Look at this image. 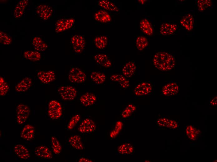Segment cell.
<instances>
[{
    "label": "cell",
    "instance_id": "ffe728a7",
    "mask_svg": "<svg viewBox=\"0 0 217 162\" xmlns=\"http://www.w3.org/2000/svg\"><path fill=\"white\" fill-rule=\"evenodd\" d=\"M137 69L134 62L128 61L123 65L122 69L123 75L127 78L132 77L135 74Z\"/></svg>",
    "mask_w": 217,
    "mask_h": 162
},
{
    "label": "cell",
    "instance_id": "60d3db41",
    "mask_svg": "<svg viewBox=\"0 0 217 162\" xmlns=\"http://www.w3.org/2000/svg\"><path fill=\"white\" fill-rule=\"evenodd\" d=\"M135 107L133 105H128L122 112V116L124 117L129 116L135 110Z\"/></svg>",
    "mask_w": 217,
    "mask_h": 162
},
{
    "label": "cell",
    "instance_id": "7a4b0ae2",
    "mask_svg": "<svg viewBox=\"0 0 217 162\" xmlns=\"http://www.w3.org/2000/svg\"><path fill=\"white\" fill-rule=\"evenodd\" d=\"M87 78L85 73L81 69L76 67H72L70 69L68 78L71 83L79 84L84 82Z\"/></svg>",
    "mask_w": 217,
    "mask_h": 162
},
{
    "label": "cell",
    "instance_id": "ba28073f",
    "mask_svg": "<svg viewBox=\"0 0 217 162\" xmlns=\"http://www.w3.org/2000/svg\"><path fill=\"white\" fill-rule=\"evenodd\" d=\"M35 7L36 14L41 20H47L52 16L53 10L50 6L46 4H40L36 6Z\"/></svg>",
    "mask_w": 217,
    "mask_h": 162
},
{
    "label": "cell",
    "instance_id": "ee69618b",
    "mask_svg": "<svg viewBox=\"0 0 217 162\" xmlns=\"http://www.w3.org/2000/svg\"><path fill=\"white\" fill-rule=\"evenodd\" d=\"M138 2H139V3L141 4H143L144 2H145V1L146 0H138Z\"/></svg>",
    "mask_w": 217,
    "mask_h": 162
},
{
    "label": "cell",
    "instance_id": "4dcf8cb0",
    "mask_svg": "<svg viewBox=\"0 0 217 162\" xmlns=\"http://www.w3.org/2000/svg\"><path fill=\"white\" fill-rule=\"evenodd\" d=\"M23 56L25 59L30 61L36 62L39 61L41 57L40 53L37 51L27 50L24 51Z\"/></svg>",
    "mask_w": 217,
    "mask_h": 162
},
{
    "label": "cell",
    "instance_id": "e0dca14e",
    "mask_svg": "<svg viewBox=\"0 0 217 162\" xmlns=\"http://www.w3.org/2000/svg\"><path fill=\"white\" fill-rule=\"evenodd\" d=\"M34 153L37 157L46 159L52 158V154L50 150L45 145H40L36 147Z\"/></svg>",
    "mask_w": 217,
    "mask_h": 162
},
{
    "label": "cell",
    "instance_id": "8fae6325",
    "mask_svg": "<svg viewBox=\"0 0 217 162\" xmlns=\"http://www.w3.org/2000/svg\"><path fill=\"white\" fill-rule=\"evenodd\" d=\"M37 76L43 83L48 84L55 79V72L52 70H41L37 73Z\"/></svg>",
    "mask_w": 217,
    "mask_h": 162
},
{
    "label": "cell",
    "instance_id": "5bb4252c",
    "mask_svg": "<svg viewBox=\"0 0 217 162\" xmlns=\"http://www.w3.org/2000/svg\"><path fill=\"white\" fill-rule=\"evenodd\" d=\"M177 25L168 22H163L160 26V33L163 36H169L173 34L177 30Z\"/></svg>",
    "mask_w": 217,
    "mask_h": 162
},
{
    "label": "cell",
    "instance_id": "5b68a950",
    "mask_svg": "<svg viewBox=\"0 0 217 162\" xmlns=\"http://www.w3.org/2000/svg\"><path fill=\"white\" fill-rule=\"evenodd\" d=\"M48 113L51 119L60 118L62 114V107L60 102L56 100L51 101L48 105Z\"/></svg>",
    "mask_w": 217,
    "mask_h": 162
},
{
    "label": "cell",
    "instance_id": "d6986e66",
    "mask_svg": "<svg viewBox=\"0 0 217 162\" xmlns=\"http://www.w3.org/2000/svg\"><path fill=\"white\" fill-rule=\"evenodd\" d=\"M32 84V80L30 78L25 77L16 85L15 90L16 92L19 93L26 92L30 88Z\"/></svg>",
    "mask_w": 217,
    "mask_h": 162
},
{
    "label": "cell",
    "instance_id": "b9f144b4",
    "mask_svg": "<svg viewBox=\"0 0 217 162\" xmlns=\"http://www.w3.org/2000/svg\"><path fill=\"white\" fill-rule=\"evenodd\" d=\"M210 104L213 106H216L217 105V96L214 97L210 101Z\"/></svg>",
    "mask_w": 217,
    "mask_h": 162
},
{
    "label": "cell",
    "instance_id": "e575fe53",
    "mask_svg": "<svg viewBox=\"0 0 217 162\" xmlns=\"http://www.w3.org/2000/svg\"><path fill=\"white\" fill-rule=\"evenodd\" d=\"M51 147L53 153L55 154H59L61 151L62 147L58 139L52 136L51 138Z\"/></svg>",
    "mask_w": 217,
    "mask_h": 162
},
{
    "label": "cell",
    "instance_id": "30bf717a",
    "mask_svg": "<svg viewBox=\"0 0 217 162\" xmlns=\"http://www.w3.org/2000/svg\"><path fill=\"white\" fill-rule=\"evenodd\" d=\"M179 91L178 83L176 81H171L165 84L162 87L161 92L162 95L171 96L177 94Z\"/></svg>",
    "mask_w": 217,
    "mask_h": 162
},
{
    "label": "cell",
    "instance_id": "277c9868",
    "mask_svg": "<svg viewBox=\"0 0 217 162\" xmlns=\"http://www.w3.org/2000/svg\"><path fill=\"white\" fill-rule=\"evenodd\" d=\"M61 98L65 101L74 99L76 96L77 91L75 88L70 85H62L58 90Z\"/></svg>",
    "mask_w": 217,
    "mask_h": 162
},
{
    "label": "cell",
    "instance_id": "ab89813d",
    "mask_svg": "<svg viewBox=\"0 0 217 162\" xmlns=\"http://www.w3.org/2000/svg\"><path fill=\"white\" fill-rule=\"evenodd\" d=\"M80 119V115L76 114L73 116L70 121L68 126L67 128L69 130L73 129L78 123Z\"/></svg>",
    "mask_w": 217,
    "mask_h": 162
},
{
    "label": "cell",
    "instance_id": "9c48e42d",
    "mask_svg": "<svg viewBox=\"0 0 217 162\" xmlns=\"http://www.w3.org/2000/svg\"><path fill=\"white\" fill-rule=\"evenodd\" d=\"M153 89V85L150 82H143L137 85L134 89V94L140 96L150 94Z\"/></svg>",
    "mask_w": 217,
    "mask_h": 162
},
{
    "label": "cell",
    "instance_id": "83f0119b",
    "mask_svg": "<svg viewBox=\"0 0 217 162\" xmlns=\"http://www.w3.org/2000/svg\"><path fill=\"white\" fill-rule=\"evenodd\" d=\"M157 123L158 125L161 127L172 129H176L178 127V124L175 121L165 117L159 118Z\"/></svg>",
    "mask_w": 217,
    "mask_h": 162
},
{
    "label": "cell",
    "instance_id": "d4e9b609",
    "mask_svg": "<svg viewBox=\"0 0 217 162\" xmlns=\"http://www.w3.org/2000/svg\"><path fill=\"white\" fill-rule=\"evenodd\" d=\"M110 78L111 81L118 83L123 88H126L129 86V80L123 75L113 74L110 76Z\"/></svg>",
    "mask_w": 217,
    "mask_h": 162
},
{
    "label": "cell",
    "instance_id": "cb8c5ba5",
    "mask_svg": "<svg viewBox=\"0 0 217 162\" xmlns=\"http://www.w3.org/2000/svg\"><path fill=\"white\" fill-rule=\"evenodd\" d=\"M94 17L96 21L103 23L109 22L112 20L109 13L103 9L99 10L96 11L94 14Z\"/></svg>",
    "mask_w": 217,
    "mask_h": 162
},
{
    "label": "cell",
    "instance_id": "ac0fdd59",
    "mask_svg": "<svg viewBox=\"0 0 217 162\" xmlns=\"http://www.w3.org/2000/svg\"><path fill=\"white\" fill-rule=\"evenodd\" d=\"M14 151L16 155L22 159L27 160L30 158V155L28 150L23 145L17 144L15 145Z\"/></svg>",
    "mask_w": 217,
    "mask_h": 162
},
{
    "label": "cell",
    "instance_id": "f1b7e54d",
    "mask_svg": "<svg viewBox=\"0 0 217 162\" xmlns=\"http://www.w3.org/2000/svg\"><path fill=\"white\" fill-rule=\"evenodd\" d=\"M90 79L94 84L100 85L105 82L106 79V76L103 73L97 71H94L90 74Z\"/></svg>",
    "mask_w": 217,
    "mask_h": 162
},
{
    "label": "cell",
    "instance_id": "484cf974",
    "mask_svg": "<svg viewBox=\"0 0 217 162\" xmlns=\"http://www.w3.org/2000/svg\"><path fill=\"white\" fill-rule=\"evenodd\" d=\"M139 26L142 31L148 36L152 35L153 33V29L151 22L146 18L142 19L139 23Z\"/></svg>",
    "mask_w": 217,
    "mask_h": 162
},
{
    "label": "cell",
    "instance_id": "8d00e7d4",
    "mask_svg": "<svg viewBox=\"0 0 217 162\" xmlns=\"http://www.w3.org/2000/svg\"><path fill=\"white\" fill-rule=\"evenodd\" d=\"M212 4V2L210 0H200L197 1L198 9L201 12L211 7Z\"/></svg>",
    "mask_w": 217,
    "mask_h": 162
},
{
    "label": "cell",
    "instance_id": "44dd1931",
    "mask_svg": "<svg viewBox=\"0 0 217 162\" xmlns=\"http://www.w3.org/2000/svg\"><path fill=\"white\" fill-rule=\"evenodd\" d=\"M35 131L33 126L30 124L26 125L21 131V137L26 140L31 141L34 138Z\"/></svg>",
    "mask_w": 217,
    "mask_h": 162
},
{
    "label": "cell",
    "instance_id": "74e56055",
    "mask_svg": "<svg viewBox=\"0 0 217 162\" xmlns=\"http://www.w3.org/2000/svg\"><path fill=\"white\" fill-rule=\"evenodd\" d=\"M9 87L7 83L2 77H0V95L4 96L8 92Z\"/></svg>",
    "mask_w": 217,
    "mask_h": 162
},
{
    "label": "cell",
    "instance_id": "8992f818",
    "mask_svg": "<svg viewBox=\"0 0 217 162\" xmlns=\"http://www.w3.org/2000/svg\"><path fill=\"white\" fill-rule=\"evenodd\" d=\"M30 113L29 107L25 104H18L16 109V119L18 124H23L28 118Z\"/></svg>",
    "mask_w": 217,
    "mask_h": 162
},
{
    "label": "cell",
    "instance_id": "f35d334b",
    "mask_svg": "<svg viewBox=\"0 0 217 162\" xmlns=\"http://www.w3.org/2000/svg\"><path fill=\"white\" fill-rule=\"evenodd\" d=\"M12 42V38L9 34L4 31H0V43L3 45H10Z\"/></svg>",
    "mask_w": 217,
    "mask_h": 162
},
{
    "label": "cell",
    "instance_id": "6da1fadb",
    "mask_svg": "<svg viewBox=\"0 0 217 162\" xmlns=\"http://www.w3.org/2000/svg\"><path fill=\"white\" fill-rule=\"evenodd\" d=\"M152 62L156 69L162 71H170L175 65L174 57L170 53L164 51L157 52L153 56Z\"/></svg>",
    "mask_w": 217,
    "mask_h": 162
},
{
    "label": "cell",
    "instance_id": "2e32d148",
    "mask_svg": "<svg viewBox=\"0 0 217 162\" xmlns=\"http://www.w3.org/2000/svg\"><path fill=\"white\" fill-rule=\"evenodd\" d=\"M28 2V0H22L18 2L13 12V16L15 18H19L23 15Z\"/></svg>",
    "mask_w": 217,
    "mask_h": 162
},
{
    "label": "cell",
    "instance_id": "4316f807",
    "mask_svg": "<svg viewBox=\"0 0 217 162\" xmlns=\"http://www.w3.org/2000/svg\"><path fill=\"white\" fill-rule=\"evenodd\" d=\"M98 4L102 9L106 11L117 12L119 9L114 3L108 0H100L98 2Z\"/></svg>",
    "mask_w": 217,
    "mask_h": 162
},
{
    "label": "cell",
    "instance_id": "9a60e30c",
    "mask_svg": "<svg viewBox=\"0 0 217 162\" xmlns=\"http://www.w3.org/2000/svg\"><path fill=\"white\" fill-rule=\"evenodd\" d=\"M94 59L97 64L106 68L110 67L112 64L109 57L105 54L99 53L95 55L94 56Z\"/></svg>",
    "mask_w": 217,
    "mask_h": 162
},
{
    "label": "cell",
    "instance_id": "f546056e",
    "mask_svg": "<svg viewBox=\"0 0 217 162\" xmlns=\"http://www.w3.org/2000/svg\"><path fill=\"white\" fill-rule=\"evenodd\" d=\"M68 142L70 145L74 148L78 150L84 149V146L81 137L77 135L71 136L68 140Z\"/></svg>",
    "mask_w": 217,
    "mask_h": 162
},
{
    "label": "cell",
    "instance_id": "603a6c76",
    "mask_svg": "<svg viewBox=\"0 0 217 162\" xmlns=\"http://www.w3.org/2000/svg\"><path fill=\"white\" fill-rule=\"evenodd\" d=\"M194 19L193 15L188 13L184 16L180 21L181 25L186 30L190 31L194 28Z\"/></svg>",
    "mask_w": 217,
    "mask_h": 162
},
{
    "label": "cell",
    "instance_id": "7bdbcfd3",
    "mask_svg": "<svg viewBox=\"0 0 217 162\" xmlns=\"http://www.w3.org/2000/svg\"><path fill=\"white\" fill-rule=\"evenodd\" d=\"M78 161L80 162H92L93 161L88 159L82 157L80 158Z\"/></svg>",
    "mask_w": 217,
    "mask_h": 162
},
{
    "label": "cell",
    "instance_id": "7402d4cb",
    "mask_svg": "<svg viewBox=\"0 0 217 162\" xmlns=\"http://www.w3.org/2000/svg\"><path fill=\"white\" fill-rule=\"evenodd\" d=\"M97 98L94 93L87 92L82 95L80 98L81 103L84 106L87 107L92 105L96 102Z\"/></svg>",
    "mask_w": 217,
    "mask_h": 162
},
{
    "label": "cell",
    "instance_id": "d6a6232c",
    "mask_svg": "<svg viewBox=\"0 0 217 162\" xmlns=\"http://www.w3.org/2000/svg\"><path fill=\"white\" fill-rule=\"evenodd\" d=\"M148 44V39L142 36H138L136 38L135 44L137 48L140 51L144 50Z\"/></svg>",
    "mask_w": 217,
    "mask_h": 162
},
{
    "label": "cell",
    "instance_id": "d590c367",
    "mask_svg": "<svg viewBox=\"0 0 217 162\" xmlns=\"http://www.w3.org/2000/svg\"><path fill=\"white\" fill-rule=\"evenodd\" d=\"M118 150L120 154L128 155L133 152V148L132 145L130 144L125 143L120 145L118 148Z\"/></svg>",
    "mask_w": 217,
    "mask_h": 162
},
{
    "label": "cell",
    "instance_id": "7c38bea8",
    "mask_svg": "<svg viewBox=\"0 0 217 162\" xmlns=\"http://www.w3.org/2000/svg\"><path fill=\"white\" fill-rule=\"evenodd\" d=\"M31 40L32 44L35 50L38 51H45L49 47L48 42L39 36L34 35L32 36Z\"/></svg>",
    "mask_w": 217,
    "mask_h": 162
},
{
    "label": "cell",
    "instance_id": "3957f363",
    "mask_svg": "<svg viewBox=\"0 0 217 162\" xmlns=\"http://www.w3.org/2000/svg\"><path fill=\"white\" fill-rule=\"evenodd\" d=\"M70 44L74 52L80 54L84 50L85 46V40L83 35L80 34L74 35L71 36Z\"/></svg>",
    "mask_w": 217,
    "mask_h": 162
},
{
    "label": "cell",
    "instance_id": "1f68e13d",
    "mask_svg": "<svg viewBox=\"0 0 217 162\" xmlns=\"http://www.w3.org/2000/svg\"><path fill=\"white\" fill-rule=\"evenodd\" d=\"M94 42L97 49L103 50L105 49L107 45L108 38L105 36H97L94 37Z\"/></svg>",
    "mask_w": 217,
    "mask_h": 162
},
{
    "label": "cell",
    "instance_id": "4fadbf2b",
    "mask_svg": "<svg viewBox=\"0 0 217 162\" xmlns=\"http://www.w3.org/2000/svg\"><path fill=\"white\" fill-rule=\"evenodd\" d=\"M96 128L95 123L92 119L86 118L82 120L78 127V130L82 133H90L94 131Z\"/></svg>",
    "mask_w": 217,
    "mask_h": 162
},
{
    "label": "cell",
    "instance_id": "52a82bcc",
    "mask_svg": "<svg viewBox=\"0 0 217 162\" xmlns=\"http://www.w3.org/2000/svg\"><path fill=\"white\" fill-rule=\"evenodd\" d=\"M75 23L73 18H64L58 19L55 24V31L57 33L65 31L71 28Z\"/></svg>",
    "mask_w": 217,
    "mask_h": 162
},
{
    "label": "cell",
    "instance_id": "836d02e7",
    "mask_svg": "<svg viewBox=\"0 0 217 162\" xmlns=\"http://www.w3.org/2000/svg\"><path fill=\"white\" fill-rule=\"evenodd\" d=\"M186 134L188 137L192 140H196L199 134L198 130L191 125L187 126L186 128Z\"/></svg>",
    "mask_w": 217,
    "mask_h": 162
}]
</instances>
